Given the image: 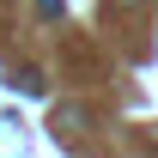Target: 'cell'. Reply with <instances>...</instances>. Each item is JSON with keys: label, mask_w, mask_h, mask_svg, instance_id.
<instances>
[{"label": "cell", "mask_w": 158, "mask_h": 158, "mask_svg": "<svg viewBox=\"0 0 158 158\" xmlns=\"http://www.w3.org/2000/svg\"><path fill=\"white\" fill-rule=\"evenodd\" d=\"M12 91H24V98H43V91H49V85H43L37 73H24V67H19V73H12Z\"/></svg>", "instance_id": "cell-1"}, {"label": "cell", "mask_w": 158, "mask_h": 158, "mask_svg": "<svg viewBox=\"0 0 158 158\" xmlns=\"http://www.w3.org/2000/svg\"><path fill=\"white\" fill-rule=\"evenodd\" d=\"M37 12L43 19H61V0H37Z\"/></svg>", "instance_id": "cell-2"}]
</instances>
